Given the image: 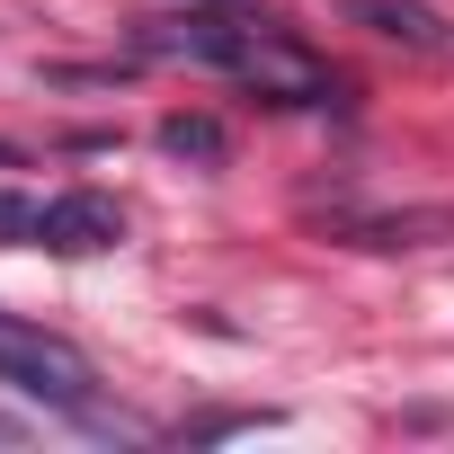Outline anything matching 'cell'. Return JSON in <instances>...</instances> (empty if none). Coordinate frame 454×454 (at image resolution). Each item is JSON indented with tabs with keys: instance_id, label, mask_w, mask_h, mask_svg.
<instances>
[{
	"instance_id": "obj_1",
	"label": "cell",
	"mask_w": 454,
	"mask_h": 454,
	"mask_svg": "<svg viewBox=\"0 0 454 454\" xmlns=\"http://www.w3.org/2000/svg\"><path fill=\"white\" fill-rule=\"evenodd\" d=\"M0 383L27 392V401H45V410H72V419H90V427H116V419L98 410V374H90V356H81L72 339L19 321V312H0Z\"/></svg>"
},
{
	"instance_id": "obj_4",
	"label": "cell",
	"mask_w": 454,
	"mask_h": 454,
	"mask_svg": "<svg viewBox=\"0 0 454 454\" xmlns=\"http://www.w3.org/2000/svg\"><path fill=\"white\" fill-rule=\"evenodd\" d=\"M250 36L259 27H241V19H152L143 54H187V63H214V72H241Z\"/></svg>"
},
{
	"instance_id": "obj_8",
	"label": "cell",
	"mask_w": 454,
	"mask_h": 454,
	"mask_svg": "<svg viewBox=\"0 0 454 454\" xmlns=\"http://www.w3.org/2000/svg\"><path fill=\"white\" fill-rule=\"evenodd\" d=\"M0 169H19V143H0Z\"/></svg>"
},
{
	"instance_id": "obj_2",
	"label": "cell",
	"mask_w": 454,
	"mask_h": 454,
	"mask_svg": "<svg viewBox=\"0 0 454 454\" xmlns=\"http://www.w3.org/2000/svg\"><path fill=\"white\" fill-rule=\"evenodd\" d=\"M36 241H45L54 259H90V250H116V241H125V205H116V196H98V187L45 196V214H36Z\"/></svg>"
},
{
	"instance_id": "obj_3",
	"label": "cell",
	"mask_w": 454,
	"mask_h": 454,
	"mask_svg": "<svg viewBox=\"0 0 454 454\" xmlns=\"http://www.w3.org/2000/svg\"><path fill=\"white\" fill-rule=\"evenodd\" d=\"M241 81H250L259 98H277V107H321V98H330V72H321L303 45H286L277 27H259V36H250Z\"/></svg>"
},
{
	"instance_id": "obj_7",
	"label": "cell",
	"mask_w": 454,
	"mask_h": 454,
	"mask_svg": "<svg viewBox=\"0 0 454 454\" xmlns=\"http://www.w3.org/2000/svg\"><path fill=\"white\" fill-rule=\"evenodd\" d=\"M36 196H0V250H19V241H36Z\"/></svg>"
},
{
	"instance_id": "obj_5",
	"label": "cell",
	"mask_w": 454,
	"mask_h": 454,
	"mask_svg": "<svg viewBox=\"0 0 454 454\" xmlns=\"http://www.w3.org/2000/svg\"><path fill=\"white\" fill-rule=\"evenodd\" d=\"M160 152H169V160H205V169H214L232 143H223V125H214V116H160Z\"/></svg>"
},
{
	"instance_id": "obj_6",
	"label": "cell",
	"mask_w": 454,
	"mask_h": 454,
	"mask_svg": "<svg viewBox=\"0 0 454 454\" xmlns=\"http://www.w3.org/2000/svg\"><path fill=\"white\" fill-rule=\"evenodd\" d=\"M356 19H374L383 36H401V45H427L436 27H427V10H410V0H356Z\"/></svg>"
}]
</instances>
